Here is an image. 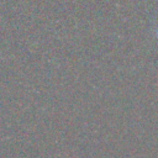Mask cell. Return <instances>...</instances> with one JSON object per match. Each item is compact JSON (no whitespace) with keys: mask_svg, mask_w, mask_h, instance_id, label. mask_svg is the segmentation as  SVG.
Returning a JSON list of instances; mask_svg holds the SVG:
<instances>
[{"mask_svg":"<svg viewBox=\"0 0 158 158\" xmlns=\"http://www.w3.org/2000/svg\"><path fill=\"white\" fill-rule=\"evenodd\" d=\"M156 36H157V37H158V25H157V26H156Z\"/></svg>","mask_w":158,"mask_h":158,"instance_id":"obj_1","label":"cell"}]
</instances>
